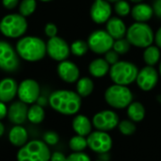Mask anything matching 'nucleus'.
<instances>
[{"mask_svg":"<svg viewBox=\"0 0 161 161\" xmlns=\"http://www.w3.org/2000/svg\"><path fill=\"white\" fill-rule=\"evenodd\" d=\"M138 70L139 69L134 63L119 60L118 63L111 65L109 76L114 84L128 86L136 82Z\"/></svg>","mask_w":161,"mask_h":161,"instance_id":"5","label":"nucleus"},{"mask_svg":"<svg viewBox=\"0 0 161 161\" xmlns=\"http://www.w3.org/2000/svg\"><path fill=\"white\" fill-rule=\"evenodd\" d=\"M159 80V72L152 65H145L138 70L136 83L137 86L145 92L153 90Z\"/></svg>","mask_w":161,"mask_h":161,"instance_id":"14","label":"nucleus"},{"mask_svg":"<svg viewBox=\"0 0 161 161\" xmlns=\"http://www.w3.org/2000/svg\"><path fill=\"white\" fill-rule=\"evenodd\" d=\"M48 103L54 111L64 116H72L82 107V97L72 90L59 89L50 94Z\"/></svg>","mask_w":161,"mask_h":161,"instance_id":"1","label":"nucleus"},{"mask_svg":"<svg viewBox=\"0 0 161 161\" xmlns=\"http://www.w3.org/2000/svg\"><path fill=\"white\" fill-rule=\"evenodd\" d=\"M154 43L161 49V27H159L154 33Z\"/></svg>","mask_w":161,"mask_h":161,"instance_id":"42","label":"nucleus"},{"mask_svg":"<svg viewBox=\"0 0 161 161\" xmlns=\"http://www.w3.org/2000/svg\"><path fill=\"white\" fill-rule=\"evenodd\" d=\"M112 6L107 0H94L90 8V17L98 25L105 24L112 17Z\"/></svg>","mask_w":161,"mask_h":161,"instance_id":"15","label":"nucleus"},{"mask_svg":"<svg viewBox=\"0 0 161 161\" xmlns=\"http://www.w3.org/2000/svg\"><path fill=\"white\" fill-rule=\"evenodd\" d=\"M86 137L88 148L99 154L109 153L113 146V140L108 132L100 130L92 131Z\"/></svg>","mask_w":161,"mask_h":161,"instance_id":"10","label":"nucleus"},{"mask_svg":"<svg viewBox=\"0 0 161 161\" xmlns=\"http://www.w3.org/2000/svg\"><path fill=\"white\" fill-rule=\"evenodd\" d=\"M130 2L136 4V3H139V2H143V0H130Z\"/></svg>","mask_w":161,"mask_h":161,"instance_id":"45","label":"nucleus"},{"mask_svg":"<svg viewBox=\"0 0 161 161\" xmlns=\"http://www.w3.org/2000/svg\"><path fill=\"white\" fill-rule=\"evenodd\" d=\"M96 161H103V160H101V159H98V160H96Z\"/></svg>","mask_w":161,"mask_h":161,"instance_id":"49","label":"nucleus"},{"mask_svg":"<svg viewBox=\"0 0 161 161\" xmlns=\"http://www.w3.org/2000/svg\"><path fill=\"white\" fill-rule=\"evenodd\" d=\"M45 110L44 107L38 103L32 104L28 111V119L33 124H39L45 119Z\"/></svg>","mask_w":161,"mask_h":161,"instance_id":"27","label":"nucleus"},{"mask_svg":"<svg viewBox=\"0 0 161 161\" xmlns=\"http://www.w3.org/2000/svg\"><path fill=\"white\" fill-rule=\"evenodd\" d=\"M5 103H6L0 101V120L3 119L6 116H8V108Z\"/></svg>","mask_w":161,"mask_h":161,"instance_id":"41","label":"nucleus"},{"mask_svg":"<svg viewBox=\"0 0 161 161\" xmlns=\"http://www.w3.org/2000/svg\"><path fill=\"white\" fill-rule=\"evenodd\" d=\"M108 2H110V3H115V2H117V1H119V0H107Z\"/></svg>","mask_w":161,"mask_h":161,"instance_id":"47","label":"nucleus"},{"mask_svg":"<svg viewBox=\"0 0 161 161\" xmlns=\"http://www.w3.org/2000/svg\"><path fill=\"white\" fill-rule=\"evenodd\" d=\"M29 135L26 130L21 125H15L14 126L10 133H9V140L10 142L16 147H22L28 142Z\"/></svg>","mask_w":161,"mask_h":161,"instance_id":"23","label":"nucleus"},{"mask_svg":"<svg viewBox=\"0 0 161 161\" xmlns=\"http://www.w3.org/2000/svg\"><path fill=\"white\" fill-rule=\"evenodd\" d=\"M20 65L19 55L12 45L0 41V69L6 72H14Z\"/></svg>","mask_w":161,"mask_h":161,"instance_id":"9","label":"nucleus"},{"mask_svg":"<svg viewBox=\"0 0 161 161\" xmlns=\"http://www.w3.org/2000/svg\"><path fill=\"white\" fill-rule=\"evenodd\" d=\"M68 145L72 152H85V150L88 147L87 137L76 134L70 138Z\"/></svg>","mask_w":161,"mask_h":161,"instance_id":"28","label":"nucleus"},{"mask_svg":"<svg viewBox=\"0 0 161 161\" xmlns=\"http://www.w3.org/2000/svg\"><path fill=\"white\" fill-rule=\"evenodd\" d=\"M27 30V19L20 14H10L0 21V32L8 38H20Z\"/></svg>","mask_w":161,"mask_h":161,"instance_id":"7","label":"nucleus"},{"mask_svg":"<svg viewBox=\"0 0 161 161\" xmlns=\"http://www.w3.org/2000/svg\"><path fill=\"white\" fill-rule=\"evenodd\" d=\"M119 122V118L118 114L110 109L102 110L96 113L92 119L93 127L96 130L109 132L118 127Z\"/></svg>","mask_w":161,"mask_h":161,"instance_id":"12","label":"nucleus"},{"mask_svg":"<svg viewBox=\"0 0 161 161\" xmlns=\"http://www.w3.org/2000/svg\"><path fill=\"white\" fill-rule=\"evenodd\" d=\"M18 84L12 78H5L0 80V101L9 103L14 99L18 91Z\"/></svg>","mask_w":161,"mask_h":161,"instance_id":"19","label":"nucleus"},{"mask_svg":"<svg viewBox=\"0 0 161 161\" xmlns=\"http://www.w3.org/2000/svg\"><path fill=\"white\" fill-rule=\"evenodd\" d=\"M159 99H161V96H160V97H159ZM159 101H160V102H161V100H159Z\"/></svg>","mask_w":161,"mask_h":161,"instance_id":"50","label":"nucleus"},{"mask_svg":"<svg viewBox=\"0 0 161 161\" xmlns=\"http://www.w3.org/2000/svg\"><path fill=\"white\" fill-rule=\"evenodd\" d=\"M118 128H119V131L123 136H132L133 134H135V132L136 130V122H134L130 119L119 120Z\"/></svg>","mask_w":161,"mask_h":161,"instance_id":"32","label":"nucleus"},{"mask_svg":"<svg viewBox=\"0 0 161 161\" xmlns=\"http://www.w3.org/2000/svg\"><path fill=\"white\" fill-rule=\"evenodd\" d=\"M44 141L47 144V145H56L59 142V135L54 132V131H47L44 134L43 136Z\"/></svg>","mask_w":161,"mask_h":161,"instance_id":"35","label":"nucleus"},{"mask_svg":"<svg viewBox=\"0 0 161 161\" xmlns=\"http://www.w3.org/2000/svg\"><path fill=\"white\" fill-rule=\"evenodd\" d=\"M45 33L48 38L57 36L58 33V28L54 23H47L45 26Z\"/></svg>","mask_w":161,"mask_h":161,"instance_id":"37","label":"nucleus"},{"mask_svg":"<svg viewBox=\"0 0 161 161\" xmlns=\"http://www.w3.org/2000/svg\"><path fill=\"white\" fill-rule=\"evenodd\" d=\"M92 121L86 116L82 114L76 115L72 120V128L77 135L87 136L92 132Z\"/></svg>","mask_w":161,"mask_h":161,"instance_id":"21","label":"nucleus"},{"mask_svg":"<svg viewBox=\"0 0 161 161\" xmlns=\"http://www.w3.org/2000/svg\"><path fill=\"white\" fill-rule=\"evenodd\" d=\"M47 54L52 60L57 62L67 60V58L71 54L70 46L62 37H51L47 43Z\"/></svg>","mask_w":161,"mask_h":161,"instance_id":"11","label":"nucleus"},{"mask_svg":"<svg viewBox=\"0 0 161 161\" xmlns=\"http://www.w3.org/2000/svg\"><path fill=\"white\" fill-rule=\"evenodd\" d=\"M65 161H91V158L85 152H72L66 156Z\"/></svg>","mask_w":161,"mask_h":161,"instance_id":"34","label":"nucleus"},{"mask_svg":"<svg viewBox=\"0 0 161 161\" xmlns=\"http://www.w3.org/2000/svg\"><path fill=\"white\" fill-rule=\"evenodd\" d=\"M131 47L132 45L130 44V42L126 39V37H124L121 39L115 40L113 45V49L119 55H125L130 51Z\"/></svg>","mask_w":161,"mask_h":161,"instance_id":"33","label":"nucleus"},{"mask_svg":"<svg viewBox=\"0 0 161 161\" xmlns=\"http://www.w3.org/2000/svg\"><path fill=\"white\" fill-rule=\"evenodd\" d=\"M103 58L107 61V63H108L110 65H113V64H115L116 63H118V62L119 61V54L117 53V52L112 48V49H110L109 51H107V52L104 54V57H103Z\"/></svg>","mask_w":161,"mask_h":161,"instance_id":"36","label":"nucleus"},{"mask_svg":"<svg viewBox=\"0 0 161 161\" xmlns=\"http://www.w3.org/2000/svg\"><path fill=\"white\" fill-rule=\"evenodd\" d=\"M158 72H159V75L161 76V61H160V64H159V67H158Z\"/></svg>","mask_w":161,"mask_h":161,"instance_id":"46","label":"nucleus"},{"mask_svg":"<svg viewBox=\"0 0 161 161\" xmlns=\"http://www.w3.org/2000/svg\"><path fill=\"white\" fill-rule=\"evenodd\" d=\"M15 49L19 57L27 62H38L47 55V44L36 36H25L20 38Z\"/></svg>","mask_w":161,"mask_h":161,"instance_id":"2","label":"nucleus"},{"mask_svg":"<svg viewBox=\"0 0 161 161\" xmlns=\"http://www.w3.org/2000/svg\"><path fill=\"white\" fill-rule=\"evenodd\" d=\"M115 40L105 30H97L93 31L88 39L87 44L89 49L97 55H104L113 48Z\"/></svg>","mask_w":161,"mask_h":161,"instance_id":"8","label":"nucleus"},{"mask_svg":"<svg viewBox=\"0 0 161 161\" xmlns=\"http://www.w3.org/2000/svg\"><path fill=\"white\" fill-rule=\"evenodd\" d=\"M110 67L111 65L104 58H96L90 62L88 65V72L92 77L101 79L109 74Z\"/></svg>","mask_w":161,"mask_h":161,"instance_id":"22","label":"nucleus"},{"mask_svg":"<svg viewBox=\"0 0 161 161\" xmlns=\"http://www.w3.org/2000/svg\"><path fill=\"white\" fill-rule=\"evenodd\" d=\"M127 109V117L134 122H140L144 119L146 110L144 105L139 102H132Z\"/></svg>","mask_w":161,"mask_h":161,"instance_id":"25","label":"nucleus"},{"mask_svg":"<svg viewBox=\"0 0 161 161\" xmlns=\"http://www.w3.org/2000/svg\"><path fill=\"white\" fill-rule=\"evenodd\" d=\"M114 11L118 16L123 18L131 14L132 7L130 5V2L127 1V0H119V1L115 2Z\"/></svg>","mask_w":161,"mask_h":161,"instance_id":"31","label":"nucleus"},{"mask_svg":"<svg viewBox=\"0 0 161 161\" xmlns=\"http://www.w3.org/2000/svg\"><path fill=\"white\" fill-rule=\"evenodd\" d=\"M89 49L87 42L84 40H76L70 45L71 54L76 57H83L85 56Z\"/></svg>","mask_w":161,"mask_h":161,"instance_id":"29","label":"nucleus"},{"mask_svg":"<svg viewBox=\"0 0 161 161\" xmlns=\"http://www.w3.org/2000/svg\"><path fill=\"white\" fill-rule=\"evenodd\" d=\"M94 87L93 80L89 77L80 78L76 83V92L82 98L90 96L94 91Z\"/></svg>","mask_w":161,"mask_h":161,"instance_id":"24","label":"nucleus"},{"mask_svg":"<svg viewBox=\"0 0 161 161\" xmlns=\"http://www.w3.org/2000/svg\"><path fill=\"white\" fill-rule=\"evenodd\" d=\"M65 160H66V156L62 152H54L53 153H51L50 161H65Z\"/></svg>","mask_w":161,"mask_h":161,"instance_id":"39","label":"nucleus"},{"mask_svg":"<svg viewBox=\"0 0 161 161\" xmlns=\"http://www.w3.org/2000/svg\"><path fill=\"white\" fill-rule=\"evenodd\" d=\"M126 39L133 47L146 48L154 42V32L149 24L135 22L127 29Z\"/></svg>","mask_w":161,"mask_h":161,"instance_id":"4","label":"nucleus"},{"mask_svg":"<svg viewBox=\"0 0 161 161\" xmlns=\"http://www.w3.org/2000/svg\"><path fill=\"white\" fill-rule=\"evenodd\" d=\"M143 61L146 64V65H152L154 66L156 64H158V62L160 61L161 58V51L160 48L155 45H151L149 47H147L146 48H144L143 51Z\"/></svg>","mask_w":161,"mask_h":161,"instance_id":"26","label":"nucleus"},{"mask_svg":"<svg viewBox=\"0 0 161 161\" xmlns=\"http://www.w3.org/2000/svg\"><path fill=\"white\" fill-rule=\"evenodd\" d=\"M39 1H41V2H50V1H52V0H39Z\"/></svg>","mask_w":161,"mask_h":161,"instance_id":"48","label":"nucleus"},{"mask_svg":"<svg viewBox=\"0 0 161 161\" xmlns=\"http://www.w3.org/2000/svg\"><path fill=\"white\" fill-rule=\"evenodd\" d=\"M106 31L113 37L114 40L121 39L126 37L127 27L125 22L119 16H112L106 23Z\"/></svg>","mask_w":161,"mask_h":161,"instance_id":"18","label":"nucleus"},{"mask_svg":"<svg viewBox=\"0 0 161 161\" xmlns=\"http://www.w3.org/2000/svg\"><path fill=\"white\" fill-rule=\"evenodd\" d=\"M50 150L44 140L34 139L20 147L16 154L17 161H50Z\"/></svg>","mask_w":161,"mask_h":161,"instance_id":"3","label":"nucleus"},{"mask_svg":"<svg viewBox=\"0 0 161 161\" xmlns=\"http://www.w3.org/2000/svg\"><path fill=\"white\" fill-rule=\"evenodd\" d=\"M2 5L5 9L12 11L19 5V0H2Z\"/></svg>","mask_w":161,"mask_h":161,"instance_id":"38","label":"nucleus"},{"mask_svg":"<svg viewBox=\"0 0 161 161\" xmlns=\"http://www.w3.org/2000/svg\"><path fill=\"white\" fill-rule=\"evenodd\" d=\"M28 105L22 101L14 102L8 108V118L15 125H21L28 119Z\"/></svg>","mask_w":161,"mask_h":161,"instance_id":"17","label":"nucleus"},{"mask_svg":"<svg viewBox=\"0 0 161 161\" xmlns=\"http://www.w3.org/2000/svg\"><path fill=\"white\" fill-rule=\"evenodd\" d=\"M153 9L155 16L161 19V0H154Z\"/></svg>","mask_w":161,"mask_h":161,"instance_id":"40","label":"nucleus"},{"mask_svg":"<svg viewBox=\"0 0 161 161\" xmlns=\"http://www.w3.org/2000/svg\"><path fill=\"white\" fill-rule=\"evenodd\" d=\"M37 103L38 104H40V105H45L46 103H47V100H46V98L45 97H39V99H38V101H37Z\"/></svg>","mask_w":161,"mask_h":161,"instance_id":"43","label":"nucleus"},{"mask_svg":"<svg viewBox=\"0 0 161 161\" xmlns=\"http://www.w3.org/2000/svg\"><path fill=\"white\" fill-rule=\"evenodd\" d=\"M154 14L153 9L151 5L139 2L135 4L134 7H132L131 15L133 19L136 22H141V23H147Z\"/></svg>","mask_w":161,"mask_h":161,"instance_id":"20","label":"nucleus"},{"mask_svg":"<svg viewBox=\"0 0 161 161\" xmlns=\"http://www.w3.org/2000/svg\"><path fill=\"white\" fill-rule=\"evenodd\" d=\"M36 7H37L36 0H22L19 3L18 11L19 14H22L23 16L29 17L35 12Z\"/></svg>","mask_w":161,"mask_h":161,"instance_id":"30","label":"nucleus"},{"mask_svg":"<svg viewBox=\"0 0 161 161\" xmlns=\"http://www.w3.org/2000/svg\"><path fill=\"white\" fill-rule=\"evenodd\" d=\"M106 103L114 109H124L134 100V95L127 86L114 84L106 88L104 92Z\"/></svg>","mask_w":161,"mask_h":161,"instance_id":"6","label":"nucleus"},{"mask_svg":"<svg viewBox=\"0 0 161 161\" xmlns=\"http://www.w3.org/2000/svg\"><path fill=\"white\" fill-rule=\"evenodd\" d=\"M4 132H5V127H4V124L0 121V136H2L4 135Z\"/></svg>","mask_w":161,"mask_h":161,"instance_id":"44","label":"nucleus"},{"mask_svg":"<svg viewBox=\"0 0 161 161\" xmlns=\"http://www.w3.org/2000/svg\"><path fill=\"white\" fill-rule=\"evenodd\" d=\"M40 86L35 80L26 79L18 86L17 96L20 101L27 104H33L37 103L40 97Z\"/></svg>","mask_w":161,"mask_h":161,"instance_id":"13","label":"nucleus"},{"mask_svg":"<svg viewBox=\"0 0 161 161\" xmlns=\"http://www.w3.org/2000/svg\"><path fill=\"white\" fill-rule=\"evenodd\" d=\"M57 73L59 78L67 84H76L77 80L80 79V74L79 66L69 60L59 62Z\"/></svg>","mask_w":161,"mask_h":161,"instance_id":"16","label":"nucleus"}]
</instances>
